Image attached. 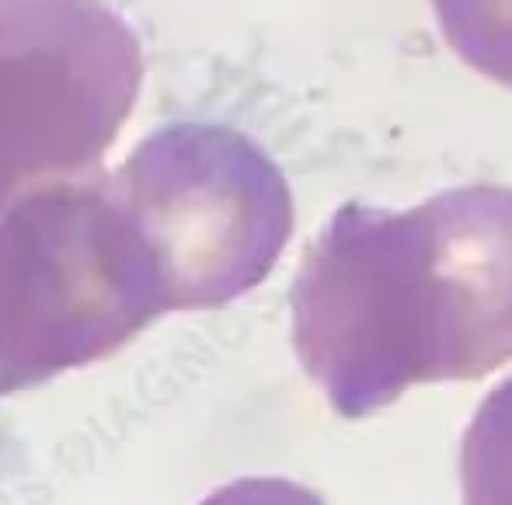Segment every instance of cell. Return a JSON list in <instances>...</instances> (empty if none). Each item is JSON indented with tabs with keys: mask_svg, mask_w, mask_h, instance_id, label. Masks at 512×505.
<instances>
[{
	"mask_svg": "<svg viewBox=\"0 0 512 505\" xmlns=\"http://www.w3.org/2000/svg\"><path fill=\"white\" fill-rule=\"evenodd\" d=\"M317 331L387 370L418 349L474 359L512 338V192L464 189L408 216L352 209L321 255Z\"/></svg>",
	"mask_w": 512,
	"mask_h": 505,
	"instance_id": "obj_1",
	"label": "cell"
},
{
	"mask_svg": "<svg viewBox=\"0 0 512 505\" xmlns=\"http://www.w3.org/2000/svg\"><path fill=\"white\" fill-rule=\"evenodd\" d=\"M140 81V42L105 4L0 0V175L105 150Z\"/></svg>",
	"mask_w": 512,
	"mask_h": 505,
	"instance_id": "obj_2",
	"label": "cell"
},
{
	"mask_svg": "<svg viewBox=\"0 0 512 505\" xmlns=\"http://www.w3.org/2000/svg\"><path fill=\"white\" fill-rule=\"evenodd\" d=\"M432 14L467 67L512 91V0H432Z\"/></svg>",
	"mask_w": 512,
	"mask_h": 505,
	"instance_id": "obj_3",
	"label": "cell"
}]
</instances>
